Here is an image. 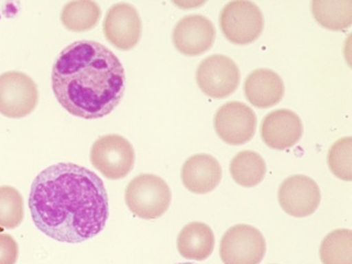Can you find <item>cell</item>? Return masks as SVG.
<instances>
[{
	"mask_svg": "<svg viewBox=\"0 0 352 264\" xmlns=\"http://www.w3.org/2000/svg\"><path fill=\"white\" fill-rule=\"evenodd\" d=\"M323 264H352L351 230H335L327 234L320 247Z\"/></svg>",
	"mask_w": 352,
	"mask_h": 264,
	"instance_id": "20",
	"label": "cell"
},
{
	"mask_svg": "<svg viewBox=\"0 0 352 264\" xmlns=\"http://www.w3.org/2000/svg\"><path fill=\"white\" fill-rule=\"evenodd\" d=\"M241 82L239 66L232 58L214 54L204 58L197 69V86L212 99H225L238 89Z\"/></svg>",
	"mask_w": 352,
	"mask_h": 264,
	"instance_id": "8",
	"label": "cell"
},
{
	"mask_svg": "<svg viewBox=\"0 0 352 264\" xmlns=\"http://www.w3.org/2000/svg\"><path fill=\"white\" fill-rule=\"evenodd\" d=\"M261 139L273 150L293 148L304 133L300 117L291 109H276L265 115L261 124Z\"/></svg>",
	"mask_w": 352,
	"mask_h": 264,
	"instance_id": "13",
	"label": "cell"
},
{
	"mask_svg": "<svg viewBox=\"0 0 352 264\" xmlns=\"http://www.w3.org/2000/svg\"><path fill=\"white\" fill-rule=\"evenodd\" d=\"M312 14L322 28L329 31H344L352 22V3L350 0H314Z\"/></svg>",
	"mask_w": 352,
	"mask_h": 264,
	"instance_id": "18",
	"label": "cell"
},
{
	"mask_svg": "<svg viewBox=\"0 0 352 264\" xmlns=\"http://www.w3.org/2000/svg\"><path fill=\"white\" fill-rule=\"evenodd\" d=\"M101 18V8L95 1L78 0L64 6L61 22L71 32H87L97 25Z\"/></svg>",
	"mask_w": 352,
	"mask_h": 264,
	"instance_id": "19",
	"label": "cell"
},
{
	"mask_svg": "<svg viewBox=\"0 0 352 264\" xmlns=\"http://www.w3.org/2000/svg\"><path fill=\"white\" fill-rule=\"evenodd\" d=\"M214 126L223 142L246 144L255 135L257 117L253 109L242 102H228L214 115Z\"/></svg>",
	"mask_w": 352,
	"mask_h": 264,
	"instance_id": "9",
	"label": "cell"
},
{
	"mask_svg": "<svg viewBox=\"0 0 352 264\" xmlns=\"http://www.w3.org/2000/svg\"><path fill=\"white\" fill-rule=\"evenodd\" d=\"M52 90L63 109L84 120L102 118L120 104L126 89L123 64L97 41H80L60 52Z\"/></svg>",
	"mask_w": 352,
	"mask_h": 264,
	"instance_id": "2",
	"label": "cell"
},
{
	"mask_svg": "<svg viewBox=\"0 0 352 264\" xmlns=\"http://www.w3.org/2000/svg\"><path fill=\"white\" fill-rule=\"evenodd\" d=\"M278 204L295 218L311 216L319 208L321 190L316 181L304 175H291L278 188Z\"/></svg>",
	"mask_w": 352,
	"mask_h": 264,
	"instance_id": "10",
	"label": "cell"
},
{
	"mask_svg": "<svg viewBox=\"0 0 352 264\" xmlns=\"http://www.w3.org/2000/svg\"><path fill=\"white\" fill-rule=\"evenodd\" d=\"M222 168L214 156L197 154L184 162L182 169V180L184 188L191 193H210L219 186Z\"/></svg>",
	"mask_w": 352,
	"mask_h": 264,
	"instance_id": "14",
	"label": "cell"
},
{
	"mask_svg": "<svg viewBox=\"0 0 352 264\" xmlns=\"http://www.w3.org/2000/svg\"><path fill=\"white\" fill-rule=\"evenodd\" d=\"M125 201L135 216L144 220H155L161 218L170 206V188L159 175L143 173L128 184Z\"/></svg>",
	"mask_w": 352,
	"mask_h": 264,
	"instance_id": "3",
	"label": "cell"
},
{
	"mask_svg": "<svg viewBox=\"0 0 352 264\" xmlns=\"http://www.w3.org/2000/svg\"><path fill=\"white\" fill-rule=\"evenodd\" d=\"M351 137L342 138L329 148L327 164L333 175L340 180H352Z\"/></svg>",
	"mask_w": 352,
	"mask_h": 264,
	"instance_id": "22",
	"label": "cell"
},
{
	"mask_svg": "<svg viewBox=\"0 0 352 264\" xmlns=\"http://www.w3.org/2000/svg\"><path fill=\"white\" fill-rule=\"evenodd\" d=\"M177 248L184 259L204 261L214 252V232L210 226L202 222L186 224L179 233Z\"/></svg>",
	"mask_w": 352,
	"mask_h": 264,
	"instance_id": "16",
	"label": "cell"
},
{
	"mask_svg": "<svg viewBox=\"0 0 352 264\" xmlns=\"http://www.w3.org/2000/svg\"><path fill=\"white\" fill-rule=\"evenodd\" d=\"M35 82L22 72L11 71L0 75V114L8 118H23L38 103Z\"/></svg>",
	"mask_w": 352,
	"mask_h": 264,
	"instance_id": "7",
	"label": "cell"
},
{
	"mask_svg": "<svg viewBox=\"0 0 352 264\" xmlns=\"http://www.w3.org/2000/svg\"><path fill=\"white\" fill-rule=\"evenodd\" d=\"M28 207L39 231L69 244L95 237L109 219L104 183L76 164H56L41 171L32 183Z\"/></svg>",
	"mask_w": 352,
	"mask_h": 264,
	"instance_id": "1",
	"label": "cell"
},
{
	"mask_svg": "<svg viewBox=\"0 0 352 264\" xmlns=\"http://www.w3.org/2000/svg\"><path fill=\"white\" fill-rule=\"evenodd\" d=\"M265 252L263 233L248 224L230 228L220 241V258L225 264H261Z\"/></svg>",
	"mask_w": 352,
	"mask_h": 264,
	"instance_id": "6",
	"label": "cell"
},
{
	"mask_svg": "<svg viewBox=\"0 0 352 264\" xmlns=\"http://www.w3.org/2000/svg\"><path fill=\"white\" fill-rule=\"evenodd\" d=\"M103 33L107 41L118 50L135 48L142 34V22L138 10L129 3L113 5L103 21Z\"/></svg>",
	"mask_w": 352,
	"mask_h": 264,
	"instance_id": "11",
	"label": "cell"
},
{
	"mask_svg": "<svg viewBox=\"0 0 352 264\" xmlns=\"http://www.w3.org/2000/svg\"><path fill=\"white\" fill-rule=\"evenodd\" d=\"M90 162L105 178L120 180L133 169L135 150L133 144L122 135H103L92 145Z\"/></svg>",
	"mask_w": 352,
	"mask_h": 264,
	"instance_id": "5",
	"label": "cell"
},
{
	"mask_svg": "<svg viewBox=\"0 0 352 264\" xmlns=\"http://www.w3.org/2000/svg\"><path fill=\"white\" fill-rule=\"evenodd\" d=\"M230 173L239 186L254 188L265 179L267 165L261 154L254 151H242L231 160Z\"/></svg>",
	"mask_w": 352,
	"mask_h": 264,
	"instance_id": "17",
	"label": "cell"
},
{
	"mask_svg": "<svg viewBox=\"0 0 352 264\" xmlns=\"http://www.w3.org/2000/svg\"><path fill=\"white\" fill-rule=\"evenodd\" d=\"M246 99L258 109H269L283 99L285 87L281 76L269 69L252 72L244 84Z\"/></svg>",
	"mask_w": 352,
	"mask_h": 264,
	"instance_id": "15",
	"label": "cell"
},
{
	"mask_svg": "<svg viewBox=\"0 0 352 264\" xmlns=\"http://www.w3.org/2000/svg\"><path fill=\"white\" fill-rule=\"evenodd\" d=\"M19 258V245L10 234L0 233V264H16Z\"/></svg>",
	"mask_w": 352,
	"mask_h": 264,
	"instance_id": "23",
	"label": "cell"
},
{
	"mask_svg": "<svg viewBox=\"0 0 352 264\" xmlns=\"http://www.w3.org/2000/svg\"><path fill=\"white\" fill-rule=\"evenodd\" d=\"M24 219V201L16 188L0 186V229L18 228Z\"/></svg>",
	"mask_w": 352,
	"mask_h": 264,
	"instance_id": "21",
	"label": "cell"
},
{
	"mask_svg": "<svg viewBox=\"0 0 352 264\" xmlns=\"http://www.w3.org/2000/svg\"><path fill=\"white\" fill-rule=\"evenodd\" d=\"M219 25L230 43L244 46L259 38L265 20L257 5L245 0H236L223 7L220 13Z\"/></svg>",
	"mask_w": 352,
	"mask_h": 264,
	"instance_id": "4",
	"label": "cell"
},
{
	"mask_svg": "<svg viewBox=\"0 0 352 264\" xmlns=\"http://www.w3.org/2000/svg\"><path fill=\"white\" fill-rule=\"evenodd\" d=\"M177 264H193V263H177Z\"/></svg>",
	"mask_w": 352,
	"mask_h": 264,
	"instance_id": "24",
	"label": "cell"
},
{
	"mask_svg": "<svg viewBox=\"0 0 352 264\" xmlns=\"http://www.w3.org/2000/svg\"><path fill=\"white\" fill-rule=\"evenodd\" d=\"M216 39V28L210 19L201 14L184 16L175 26V48L186 56H197L210 50Z\"/></svg>",
	"mask_w": 352,
	"mask_h": 264,
	"instance_id": "12",
	"label": "cell"
}]
</instances>
